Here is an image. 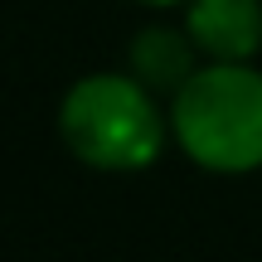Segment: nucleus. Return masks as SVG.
Returning <instances> with one entry per match:
<instances>
[{
	"label": "nucleus",
	"instance_id": "nucleus-1",
	"mask_svg": "<svg viewBox=\"0 0 262 262\" xmlns=\"http://www.w3.org/2000/svg\"><path fill=\"white\" fill-rule=\"evenodd\" d=\"M170 131L194 165L248 175L262 165V73L253 63H204L170 93Z\"/></svg>",
	"mask_w": 262,
	"mask_h": 262
},
{
	"label": "nucleus",
	"instance_id": "nucleus-2",
	"mask_svg": "<svg viewBox=\"0 0 262 262\" xmlns=\"http://www.w3.org/2000/svg\"><path fill=\"white\" fill-rule=\"evenodd\" d=\"M63 146L93 170H146L165 146L160 102L136 73H88L58 107Z\"/></svg>",
	"mask_w": 262,
	"mask_h": 262
},
{
	"label": "nucleus",
	"instance_id": "nucleus-3",
	"mask_svg": "<svg viewBox=\"0 0 262 262\" xmlns=\"http://www.w3.org/2000/svg\"><path fill=\"white\" fill-rule=\"evenodd\" d=\"M185 29L209 63H248L262 49V0H185Z\"/></svg>",
	"mask_w": 262,
	"mask_h": 262
},
{
	"label": "nucleus",
	"instance_id": "nucleus-4",
	"mask_svg": "<svg viewBox=\"0 0 262 262\" xmlns=\"http://www.w3.org/2000/svg\"><path fill=\"white\" fill-rule=\"evenodd\" d=\"M194 39L189 29H165L150 25L131 39V73L150 88V93H180L185 78L194 73Z\"/></svg>",
	"mask_w": 262,
	"mask_h": 262
},
{
	"label": "nucleus",
	"instance_id": "nucleus-5",
	"mask_svg": "<svg viewBox=\"0 0 262 262\" xmlns=\"http://www.w3.org/2000/svg\"><path fill=\"white\" fill-rule=\"evenodd\" d=\"M141 5H185V0H141Z\"/></svg>",
	"mask_w": 262,
	"mask_h": 262
}]
</instances>
